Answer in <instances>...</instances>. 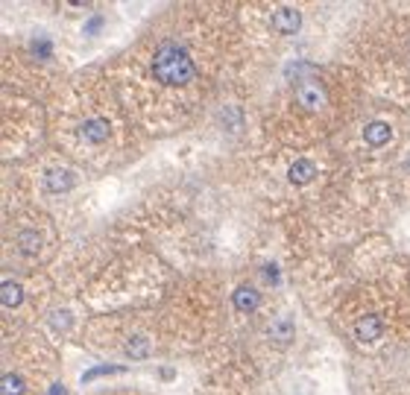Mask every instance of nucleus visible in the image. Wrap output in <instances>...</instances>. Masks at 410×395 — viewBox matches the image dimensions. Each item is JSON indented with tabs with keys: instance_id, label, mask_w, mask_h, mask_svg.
<instances>
[{
	"instance_id": "f257e3e1",
	"label": "nucleus",
	"mask_w": 410,
	"mask_h": 395,
	"mask_svg": "<svg viewBox=\"0 0 410 395\" xmlns=\"http://www.w3.org/2000/svg\"><path fill=\"white\" fill-rule=\"evenodd\" d=\"M226 59V12L179 9L129 50L120 88L147 123H182L203 105Z\"/></svg>"
},
{
	"instance_id": "f03ea898",
	"label": "nucleus",
	"mask_w": 410,
	"mask_h": 395,
	"mask_svg": "<svg viewBox=\"0 0 410 395\" xmlns=\"http://www.w3.org/2000/svg\"><path fill=\"white\" fill-rule=\"evenodd\" d=\"M349 103V79L340 71H302L275 115L278 135L293 144H311L334 129Z\"/></svg>"
},
{
	"instance_id": "7ed1b4c3",
	"label": "nucleus",
	"mask_w": 410,
	"mask_h": 395,
	"mask_svg": "<svg viewBox=\"0 0 410 395\" xmlns=\"http://www.w3.org/2000/svg\"><path fill=\"white\" fill-rule=\"evenodd\" d=\"M120 126H123L120 97L115 94L112 85L106 88L97 82L76 88L59 115L62 144L76 159L109 152V147L118 144Z\"/></svg>"
},
{
	"instance_id": "20e7f679",
	"label": "nucleus",
	"mask_w": 410,
	"mask_h": 395,
	"mask_svg": "<svg viewBox=\"0 0 410 395\" xmlns=\"http://www.w3.org/2000/svg\"><path fill=\"white\" fill-rule=\"evenodd\" d=\"M410 304H402L387 293H366L343 307V331L358 345H378L387 337H407Z\"/></svg>"
},
{
	"instance_id": "39448f33",
	"label": "nucleus",
	"mask_w": 410,
	"mask_h": 395,
	"mask_svg": "<svg viewBox=\"0 0 410 395\" xmlns=\"http://www.w3.org/2000/svg\"><path fill=\"white\" fill-rule=\"evenodd\" d=\"M363 56L399 91L410 94V9L396 12L366 38Z\"/></svg>"
},
{
	"instance_id": "423d86ee",
	"label": "nucleus",
	"mask_w": 410,
	"mask_h": 395,
	"mask_svg": "<svg viewBox=\"0 0 410 395\" xmlns=\"http://www.w3.org/2000/svg\"><path fill=\"white\" fill-rule=\"evenodd\" d=\"M30 355V351H27ZM21 355L15 360V369L6 366L4 372V395H27L33 387H41V375H45V369H41V357H27Z\"/></svg>"
},
{
	"instance_id": "0eeeda50",
	"label": "nucleus",
	"mask_w": 410,
	"mask_h": 395,
	"mask_svg": "<svg viewBox=\"0 0 410 395\" xmlns=\"http://www.w3.org/2000/svg\"><path fill=\"white\" fill-rule=\"evenodd\" d=\"M299 12L296 9H290V6H278L275 12H273V27L278 30V33H296L299 30Z\"/></svg>"
},
{
	"instance_id": "6e6552de",
	"label": "nucleus",
	"mask_w": 410,
	"mask_h": 395,
	"mask_svg": "<svg viewBox=\"0 0 410 395\" xmlns=\"http://www.w3.org/2000/svg\"><path fill=\"white\" fill-rule=\"evenodd\" d=\"M103 395H135V392H103Z\"/></svg>"
}]
</instances>
